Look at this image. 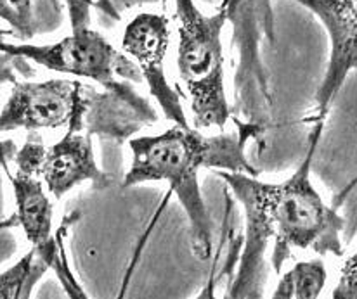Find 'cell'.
<instances>
[{"instance_id": "4fadbf2b", "label": "cell", "mask_w": 357, "mask_h": 299, "mask_svg": "<svg viewBox=\"0 0 357 299\" xmlns=\"http://www.w3.org/2000/svg\"><path fill=\"white\" fill-rule=\"evenodd\" d=\"M68 7V19L71 30H82L91 26V10L96 0H64Z\"/></svg>"}, {"instance_id": "5b68a950", "label": "cell", "mask_w": 357, "mask_h": 299, "mask_svg": "<svg viewBox=\"0 0 357 299\" xmlns=\"http://www.w3.org/2000/svg\"><path fill=\"white\" fill-rule=\"evenodd\" d=\"M45 147L30 138L14 158V172L7 170L14 202L16 223L23 230L37 258L54 270L70 299H89L71 275L66 254L54 236V199L45 188L40 177V163Z\"/></svg>"}, {"instance_id": "7a4b0ae2", "label": "cell", "mask_w": 357, "mask_h": 299, "mask_svg": "<svg viewBox=\"0 0 357 299\" xmlns=\"http://www.w3.org/2000/svg\"><path fill=\"white\" fill-rule=\"evenodd\" d=\"M323 124H316L305 158L284 181L271 184L259 177L217 172L241 204L246 227L260 230L274 242L271 261L276 273H281L294 249L321 256H344L345 220L323 201L310 179V165Z\"/></svg>"}, {"instance_id": "9a60e30c", "label": "cell", "mask_w": 357, "mask_h": 299, "mask_svg": "<svg viewBox=\"0 0 357 299\" xmlns=\"http://www.w3.org/2000/svg\"><path fill=\"white\" fill-rule=\"evenodd\" d=\"M291 293H294V287H291V275L290 270H288L287 273L280 277V282H278L271 299H291Z\"/></svg>"}, {"instance_id": "52a82bcc", "label": "cell", "mask_w": 357, "mask_h": 299, "mask_svg": "<svg viewBox=\"0 0 357 299\" xmlns=\"http://www.w3.org/2000/svg\"><path fill=\"white\" fill-rule=\"evenodd\" d=\"M121 51L128 56L141 73L142 81L167 120L174 124L189 127L178 92L167 76V56L170 47V21L162 13H139L125 24L121 33Z\"/></svg>"}, {"instance_id": "8fae6325", "label": "cell", "mask_w": 357, "mask_h": 299, "mask_svg": "<svg viewBox=\"0 0 357 299\" xmlns=\"http://www.w3.org/2000/svg\"><path fill=\"white\" fill-rule=\"evenodd\" d=\"M291 299H319L328 280L326 266L321 259L297 261L290 268Z\"/></svg>"}, {"instance_id": "6da1fadb", "label": "cell", "mask_w": 357, "mask_h": 299, "mask_svg": "<svg viewBox=\"0 0 357 299\" xmlns=\"http://www.w3.org/2000/svg\"><path fill=\"white\" fill-rule=\"evenodd\" d=\"M128 149L132 159L121 187L167 181L188 216L192 252L199 261H210L213 254L212 220L202 194L199 172L212 168L259 177L245 154V137L239 131L212 134L191 124H172L162 134L132 138Z\"/></svg>"}, {"instance_id": "ba28073f", "label": "cell", "mask_w": 357, "mask_h": 299, "mask_svg": "<svg viewBox=\"0 0 357 299\" xmlns=\"http://www.w3.org/2000/svg\"><path fill=\"white\" fill-rule=\"evenodd\" d=\"M326 28L330 60L316 95L317 123H324L338 92L357 67V0H295Z\"/></svg>"}, {"instance_id": "3957f363", "label": "cell", "mask_w": 357, "mask_h": 299, "mask_svg": "<svg viewBox=\"0 0 357 299\" xmlns=\"http://www.w3.org/2000/svg\"><path fill=\"white\" fill-rule=\"evenodd\" d=\"M239 0H224L213 14H203L195 0H174L177 17V74L192 127L203 131L224 130L231 108L224 78L222 31Z\"/></svg>"}, {"instance_id": "5bb4252c", "label": "cell", "mask_w": 357, "mask_h": 299, "mask_svg": "<svg viewBox=\"0 0 357 299\" xmlns=\"http://www.w3.org/2000/svg\"><path fill=\"white\" fill-rule=\"evenodd\" d=\"M219 275L217 273V261H212V270L208 273V279H206V284L203 286V289L199 291V294L195 299H224V296L219 298L217 294V284H219Z\"/></svg>"}, {"instance_id": "277c9868", "label": "cell", "mask_w": 357, "mask_h": 299, "mask_svg": "<svg viewBox=\"0 0 357 299\" xmlns=\"http://www.w3.org/2000/svg\"><path fill=\"white\" fill-rule=\"evenodd\" d=\"M0 52L10 58L31 60L45 70L66 74L68 78L96 81L112 92V95L137 109L142 116L155 120V115L146 101L137 97L127 85L120 81L141 83V73L134 60L94 28L71 30V33L61 40L45 45L13 44L2 40Z\"/></svg>"}, {"instance_id": "8992f818", "label": "cell", "mask_w": 357, "mask_h": 299, "mask_svg": "<svg viewBox=\"0 0 357 299\" xmlns=\"http://www.w3.org/2000/svg\"><path fill=\"white\" fill-rule=\"evenodd\" d=\"M92 99L82 80L49 78L44 81H13L0 109V134L16 130L87 131Z\"/></svg>"}, {"instance_id": "2e32d148", "label": "cell", "mask_w": 357, "mask_h": 299, "mask_svg": "<svg viewBox=\"0 0 357 299\" xmlns=\"http://www.w3.org/2000/svg\"><path fill=\"white\" fill-rule=\"evenodd\" d=\"M17 60L20 58H10V56L0 52V85L6 83V81H14L13 64Z\"/></svg>"}, {"instance_id": "7c38bea8", "label": "cell", "mask_w": 357, "mask_h": 299, "mask_svg": "<svg viewBox=\"0 0 357 299\" xmlns=\"http://www.w3.org/2000/svg\"><path fill=\"white\" fill-rule=\"evenodd\" d=\"M13 33L23 40L33 37L30 0H0V42Z\"/></svg>"}, {"instance_id": "30bf717a", "label": "cell", "mask_w": 357, "mask_h": 299, "mask_svg": "<svg viewBox=\"0 0 357 299\" xmlns=\"http://www.w3.org/2000/svg\"><path fill=\"white\" fill-rule=\"evenodd\" d=\"M47 270V265L30 249L13 266L0 272V299H31Z\"/></svg>"}, {"instance_id": "9c48e42d", "label": "cell", "mask_w": 357, "mask_h": 299, "mask_svg": "<svg viewBox=\"0 0 357 299\" xmlns=\"http://www.w3.org/2000/svg\"><path fill=\"white\" fill-rule=\"evenodd\" d=\"M40 177L54 201H61L68 192L85 181H91L98 188L113 184V177L99 168L92 134L89 131H66L58 142L45 147Z\"/></svg>"}]
</instances>
